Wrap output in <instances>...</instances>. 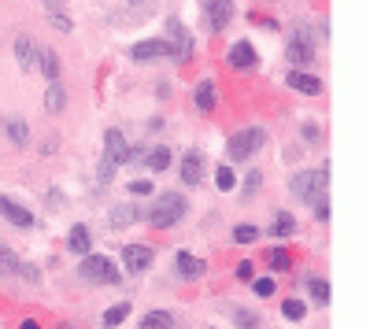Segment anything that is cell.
Instances as JSON below:
<instances>
[{
    "label": "cell",
    "instance_id": "obj_1",
    "mask_svg": "<svg viewBox=\"0 0 370 329\" xmlns=\"http://www.w3.org/2000/svg\"><path fill=\"white\" fill-rule=\"evenodd\" d=\"M326 167H318V171H300L289 178V192L296 196V200L303 204H318V200H326Z\"/></svg>",
    "mask_w": 370,
    "mask_h": 329
},
{
    "label": "cell",
    "instance_id": "obj_2",
    "mask_svg": "<svg viewBox=\"0 0 370 329\" xmlns=\"http://www.w3.org/2000/svg\"><path fill=\"white\" fill-rule=\"evenodd\" d=\"M185 219V196L182 192H159L156 196V207L149 211V222L156 229H167L174 222H182Z\"/></svg>",
    "mask_w": 370,
    "mask_h": 329
},
{
    "label": "cell",
    "instance_id": "obj_3",
    "mask_svg": "<svg viewBox=\"0 0 370 329\" xmlns=\"http://www.w3.org/2000/svg\"><path fill=\"white\" fill-rule=\"evenodd\" d=\"M78 274H82L86 282H93V285H119V277H122V270L108 255H93V252L82 255V267H78Z\"/></svg>",
    "mask_w": 370,
    "mask_h": 329
},
{
    "label": "cell",
    "instance_id": "obj_4",
    "mask_svg": "<svg viewBox=\"0 0 370 329\" xmlns=\"http://www.w3.org/2000/svg\"><path fill=\"white\" fill-rule=\"evenodd\" d=\"M267 144V134L260 126H248V129H241V134H233L230 137V144H226V152H230V159H248V156H255L260 148Z\"/></svg>",
    "mask_w": 370,
    "mask_h": 329
},
{
    "label": "cell",
    "instance_id": "obj_5",
    "mask_svg": "<svg viewBox=\"0 0 370 329\" xmlns=\"http://www.w3.org/2000/svg\"><path fill=\"white\" fill-rule=\"evenodd\" d=\"M285 59L293 63V67H308V63L315 59V45H311V37H308V26H296V34L289 37V48H285Z\"/></svg>",
    "mask_w": 370,
    "mask_h": 329
},
{
    "label": "cell",
    "instance_id": "obj_6",
    "mask_svg": "<svg viewBox=\"0 0 370 329\" xmlns=\"http://www.w3.org/2000/svg\"><path fill=\"white\" fill-rule=\"evenodd\" d=\"M200 8H204V19L212 34H222L233 19V0H200Z\"/></svg>",
    "mask_w": 370,
    "mask_h": 329
},
{
    "label": "cell",
    "instance_id": "obj_7",
    "mask_svg": "<svg viewBox=\"0 0 370 329\" xmlns=\"http://www.w3.org/2000/svg\"><path fill=\"white\" fill-rule=\"evenodd\" d=\"M130 59L134 63H156V59H174V52H170V41L152 37V41H137L130 48Z\"/></svg>",
    "mask_w": 370,
    "mask_h": 329
},
{
    "label": "cell",
    "instance_id": "obj_8",
    "mask_svg": "<svg viewBox=\"0 0 370 329\" xmlns=\"http://www.w3.org/2000/svg\"><path fill=\"white\" fill-rule=\"evenodd\" d=\"M167 34H170V52H174V59L178 63H185L189 59V34H185V26L178 23V19H167Z\"/></svg>",
    "mask_w": 370,
    "mask_h": 329
},
{
    "label": "cell",
    "instance_id": "obj_9",
    "mask_svg": "<svg viewBox=\"0 0 370 329\" xmlns=\"http://www.w3.org/2000/svg\"><path fill=\"white\" fill-rule=\"evenodd\" d=\"M226 63H230L233 71H252L260 59H255V48H252L248 41H237L230 52H226Z\"/></svg>",
    "mask_w": 370,
    "mask_h": 329
},
{
    "label": "cell",
    "instance_id": "obj_10",
    "mask_svg": "<svg viewBox=\"0 0 370 329\" xmlns=\"http://www.w3.org/2000/svg\"><path fill=\"white\" fill-rule=\"evenodd\" d=\"M0 215H4L11 226H19V229H30V226H34V215H30L23 204L8 200V196H0Z\"/></svg>",
    "mask_w": 370,
    "mask_h": 329
},
{
    "label": "cell",
    "instance_id": "obj_11",
    "mask_svg": "<svg viewBox=\"0 0 370 329\" xmlns=\"http://www.w3.org/2000/svg\"><path fill=\"white\" fill-rule=\"evenodd\" d=\"M122 262H126V270H149L152 267V248H144V244H126Z\"/></svg>",
    "mask_w": 370,
    "mask_h": 329
},
{
    "label": "cell",
    "instance_id": "obj_12",
    "mask_svg": "<svg viewBox=\"0 0 370 329\" xmlns=\"http://www.w3.org/2000/svg\"><path fill=\"white\" fill-rule=\"evenodd\" d=\"M15 59H19L23 71H30V67L37 63V45H34V37H30V34H19V37H15Z\"/></svg>",
    "mask_w": 370,
    "mask_h": 329
},
{
    "label": "cell",
    "instance_id": "obj_13",
    "mask_svg": "<svg viewBox=\"0 0 370 329\" xmlns=\"http://www.w3.org/2000/svg\"><path fill=\"white\" fill-rule=\"evenodd\" d=\"M178 277H185V282H197V277H204V270H207V262L204 259H197V255H189V252H178Z\"/></svg>",
    "mask_w": 370,
    "mask_h": 329
},
{
    "label": "cell",
    "instance_id": "obj_14",
    "mask_svg": "<svg viewBox=\"0 0 370 329\" xmlns=\"http://www.w3.org/2000/svg\"><path fill=\"white\" fill-rule=\"evenodd\" d=\"M200 178H204V156L200 152H185V159H182V182L185 185H200Z\"/></svg>",
    "mask_w": 370,
    "mask_h": 329
},
{
    "label": "cell",
    "instance_id": "obj_15",
    "mask_svg": "<svg viewBox=\"0 0 370 329\" xmlns=\"http://www.w3.org/2000/svg\"><path fill=\"white\" fill-rule=\"evenodd\" d=\"M289 89H296V93H303V96H318V93H323V81H318L315 74L293 71V74H289Z\"/></svg>",
    "mask_w": 370,
    "mask_h": 329
},
{
    "label": "cell",
    "instance_id": "obj_16",
    "mask_svg": "<svg viewBox=\"0 0 370 329\" xmlns=\"http://www.w3.org/2000/svg\"><path fill=\"white\" fill-rule=\"evenodd\" d=\"M104 156H111L115 163H126V156H130V148H126V137H122V129H108L104 134Z\"/></svg>",
    "mask_w": 370,
    "mask_h": 329
},
{
    "label": "cell",
    "instance_id": "obj_17",
    "mask_svg": "<svg viewBox=\"0 0 370 329\" xmlns=\"http://www.w3.org/2000/svg\"><path fill=\"white\" fill-rule=\"evenodd\" d=\"M89 244H93V237H89V226H71V233H67V248L74 252V255H86L89 252Z\"/></svg>",
    "mask_w": 370,
    "mask_h": 329
},
{
    "label": "cell",
    "instance_id": "obj_18",
    "mask_svg": "<svg viewBox=\"0 0 370 329\" xmlns=\"http://www.w3.org/2000/svg\"><path fill=\"white\" fill-rule=\"evenodd\" d=\"M296 233V219L289 215V211H278L274 222H270V237L274 241H285V237H293Z\"/></svg>",
    "mask_w": 370,
    "mask_h": 329
},
{
    "label": "cell",
    "instance_id": "obj_19",
    "mask_svg": "<svg viewBox=\"0 0 370 329\" xmlns=\"http://www.w3.org/2000/svg\"><path fill=\"white\" fill-rule=\"evenodd\" d=\"M45 108H48V115H59L63 108H67V89H63L59 81H52V86H48V93H45Z\"/></svg>",
    "mask_w": 370,
    "mask_h": 329
},
{
    "label": "cell",
    "instance_id": "obj_20",
    "mask_svg": "<svg viewBox=\"0 0 370 329\" xmlns=\"http://www.w3.org/2000/svg\"><path fill=\"white\" fill-rule=\"evenodd\" d=\"M215 104H219L215 81H200V86H197V108L200 111H215Z\"/></svg>",
    "mask_w": 370,
    "mask_h": 329
},
{
    "label": "cell",
    "instance_id": "obj_21",
    "mask_svg": "<svg viewBox=\"0 0 370 329\" xmlns=\"http://www.w3.org/2000/svg\"><path fill=\"white\" fill-rule=\"evenodd\" d=\"M8 137H11L15 148H26L30 144V126H26V119H19V115L8 119Z\"/></svg>",
    "mask_w": 370,
    "mask_h": 329
},
{
    "label": "cell",
    "instance_id": "obj_22",
    "mask_svg": "<svg viewBox=\"0 0 370 329\" xmlns=\"http://www.w3.org/2000/svg\"><path fill=\"white\" fill-rule=\"evenodd\" d=\"M126 318H130V304L122 300V304H115V307H108V311H104L100 325H104V329H115V325H122Z\"/></svg>",
    "mask_w": 370,
    "mask_h": 329
},
{
    "label": "cell",
    "instance_id": "obj_23",
    "mask_svg": "<svg viewBox=\"0 0 370 329\" xmlns=\"http://www.w3.org/2000/svg\"><path fill=\"white\" fill-rule=\"evenodd\" d=\"M37 56H41V74H45L48 81H56V78H59V56L52 52V48H41Z\"/></svg>",
    "mask_w": 370,
    "mask_h": 329
},
{
    "label": "cell",
    "instance_id": "obj_24",
    "mask_svg": "<svg viewBox=\"0 0 370 329\" xmlns=\"http://www.w3.org/2000/svg\"><path fill=\"white\" fill-rule=\"evenodd\" d=\"M141 329H174V318L167 311H149V315L141 318Z\"/></svg>",
    "mask_w": 370,
    "mask_h": 329
},
{
    "label": "cell",
    "instance_id": "obj_25",
    "mask_svg": "<svg viewBox=\"0 0 370 329\" xmlns=\"http://www.w3.org/2000/svg\"><path fill=\"white\" fill-rule=\"evenodd\" d=\"M108 222L115 226V229H122V226H130V222H137V207H111V215H108Z\"/></svg>",
    "mask_w": 370,
    "mask_h": 329
},
{
    "label": "cell",
    "instance_id": "obj_26",
    "mask_svg": "<svg viewBox=\"0 0 370 329\" xmlns=\"http://www.w3.org/2000/svg\"><path fill=\"white\" fill-rule=\"evenodd\" d=\"M167 163H170V152H167V148H152V152L149 156H144V167H149V171H167Z\"/></svg>",
    "mask_w": 370,
    "mask_h": 329
},
{
    "label": "cell",
    "instance_id": "obj_27",
    "mask_svg": "<svg viewBox=\"0 0 370 329\" xmlns=\"http://www.w3.org/2000/svg\"><path fill=\"white\" fill-rule=\"evenodd\" d=\"M8 274H19V259H15L8 244H0V277H8Z\"/></svg>",
    "mask_w": 370,
    "mask_h": 329
},
{
    "label": "cell",
    "instance_id": "obj_28",
    "mask_svg": "<svg viewBox=\"0 0 370 329\" xmlns=\"http://www.w3.org/2000/svg\"><path fill=\"white\" fill-rule=\"evenodd\" d=\"M267 262H270V270H274V274H282V270L293 267V259H289L285 248H270V252H267Z\"/></svg>",
    "mask_w": 370,
    "mask_h": 329
},
{
    "label": "cell",
    "instance_id": "obj_29",
    "mask_svg": "<svg viewBox=\"0 0 370 329\" xmlns=\"http://www.w3.org/2000/svg\"><path fill=\"white\" fill-rule=\"evenodd\" d=\"M233 325H237V329H260V315H255V311L237 307V311H233Z\"/></svg>",
    "mask_w": 370,
    "mask_h": 329
},
{
    "label": "cell",
    "instance_id": "obj_30",
    "mask_svg": "<svg viewBox=\"0 0 370 329\" xmlns=\"http://www.w3.org/2000/svg\"><path fill=\"white\" fill-rule=\"evenodd\" d=\"M308 292L315 296V304H323V307L330 304V285L323 282V277H308Z\"/></svg>",
    "mask_w": 370,
    "mask_h": 329
},
{
    "label": "cell",
    "instance_id": "obj_31",
    "mask_svg": "<svg viewBox=\"0 0 370 329\" xmlns=\"http://www.w3.org/2000/svg\"><path fill=\"white\" fill-rule=\"evenodd\" d=\"M255 237H260V229H255L252 222H241V226H233V241H237V244H252Z\"/></svg>",
    "mask_w": 370,
    "mask_h": 329
},
{
    "label": "cell",
    "instance_id": "obj_32",
    "mask_svg": "<svg viewBox=\"0 0 370 329\" xmlns=\"http://www.w3.org/2000/svg\"><path fill=\"white\" fill-rule=\"evenodd\" d=\"M282 315H285L289 322H300L303 315H308V307H303V300H285V304H282Z\"/></svg>",
    "mask_w": 370,
    "mask_h": 329
},
{
    "label": "cell",
    "instance_id": "obj_33",
    "mask_svg": "<svg viewBox=\"0 0 370 329\" xmlns=\"http://www.w3.org/2000/svg\"><path fill=\"white\" fill-rule=\"evenodd\" d=\"M215 185H219L222 192H230V189L237 185V178H233V171H230V167H219V171H215Z\"/></svg>",
    "mask_w": 370,
    "mask_h": 329
},
{
    "label": "cell",
    "instance_id": "obj_34",
    "mask_svg": "<svg viewBox=\"0 0 370 329\" xmlns=\"http://www.w3.org/2000/svg\"><path fill=\"white\" fill-rule=\"evenodd\" d=\"M115 167H119V163L111 159V156H104V159H100V171H96V182L108 185V182H111V174H115Z\"/></svg>",
    "mask_w": 370,
    "mask_h": 329
},
{
    "label": "cell",
    "instance_id": "obj_35",
    "mask_svg": "<svg viewBox=\"0 0 370 329\" xmlns=\"http://www.w3.org/2000/svg\"><path fill=\"white\" fill-rule=\"evenodd\" d=\"M245 178H248V182H245V189H241V192H245V196H255V192H260V185H263V174L252 171V174H245Z\"/></svg>",
    "mask_w": 370,
    "mask_h": 329
},
{
    "label": "cell",
    "instance_id": "obj_36",
    "mask_svg": "<svg viewBox=\"0 0 370 329\" xmlns=\"http://www.w3.org/2000/svg\"><path fill=\"white\" fill-rule=\"evenodd\" d=\"M252 289H255V296H270L274 292V277H260V282H252Z\"/></svg>",
    "mask_w": 370,
    "mask_h": 329
},
{
    "label": "cell",
    "instance_id": "obj_37",
    "mask_svg": "<svg viewBox=\"0 0 370 329\" xmlns=\"http://www.w3.org/2000/svg\"><path fill=\"white\" fill-rule=\"evenodd\" d=\"M19 270H23L26 282H41V270L34 267V262H19Z\"/></svg>",
    "mask_w": 370,
    "mask_h": 329
},
{
    "label": "cell",
    "instance_id": "obj_38",
    "mask_svg": "<svg viewBox=\"0 0 370 329\" xmlns=\"http://www.w3.org/2000/svg\"><path fill=\"white\" fill-rule=\"evenodd\" d=\"M252 262H237V282H252Z\"/></svg>",
    "mask_w": 370,
    "mask_h": 329
},
{
    "label": "cell",
    "instance_id": "obj_39",
    "mask_svg": "<svg viewBox=\"0 0 370 329\" xmlns=\"http://www.w3.org/2000/svg\"><path fill=\"white\" fill-rule=\"evenodd\" d=\"M130 192H134V196H149V192H152V182H134Z\"/></svg>",
    "mask_w": 370,
    "mask_h": 329
},
{
    "label": "cell",
    "instance_id": "obj_40",
    "mask_svg": "<svg viewBox=\"0 0 370 329\" xmlns=\"http://www.w3.org/2000/svg\"><path fill=\"white\" fill-rule=\"evenodd\" d=\"M315 215H318V222H326V219H330V204L318 200V204H315Z\"/></svg>",
    "mask_w": 370,
    "mask_h": 329
},
{
    "label": "cell",
    "instance_id": "obj_41",
    "mask_svg": "<svg viewBox=\"0 0 370 329\" xmlns=\"http://www.w3.org/2000/svg\"><path fill=\"white\" fill-rule=\"evenodd\" d=\"M52 23L63 30V34H67V30H71V19H67V15H52Z\"/></svg>",
    "mask_w": 370,
    "mask_h": 329
},
{
    "label": "cell",
    "instance_id": "obj_42",
    "mask_svg": "<svg viewBox=\"0 0 370 329\" xmlns=\"http://www.w3.org/2000/svg\"><path fill=\"white\" fill-rule=\"evenodd\" d=\"M300 134H303V137H308V141H318V129H315V126H303V129H300Z\"/></svg>",
    "mask_w": 370,
    "mask_h": 329
},
{
    "label": "cell",
    "instance_id": "obj_43",
    "mask_svg": "<svg viewBox=\"0 0 370 329\" xmlns=\"http://www.w3.org/2000/svg\"><path fill=\"white\" fill-rule=\"evenodd\" d=\"M19 329H41V325H37L34 318H26V322H19Z\"/></svg>",
    "mask_w": 370,
    "mask_h": 329
},
{
    "label": "cell",
    "instance_id": "obj_44",
    "mask_svg": "<svg viewBox=\"0 0 370 329\" xmlns=\"http://www.w3.org/2000/svg\"><path fill=\"white\" fill-rule=\"evenodd\" d=\"M45 8H52V11H56V8H59V0H45Z\"/></svg>",
    "mask_w": 370,
    "mask_h": 329
},
{
    "label": "cell",
    "instance_id": "obj_45",
    "mask_svg": "<svg viewBox=\"0 0 370 329\" xmlns=\"http://www.w3.org/2000/svg\"><path fill=\"white\" fill-rule=\"evenodd\" d=\"M59 329H78V325H59Z\"/></svg>",
    "mask_w": 370,
    "mask_h": 329
},
{
    "label": "cell",
    "instance_id": "obj_46",
    "mask_svg": "<svg viewBox=\"0 0 370 329\" xmlns=\"http://www.w3.org/2000/svg\"><path fill=\"white\" fill-rule=\"evenodd\" d=\"M0 119H4V115H0ZM0 126H4V122H0Z\"/></svg>",
    "mask_w": 370,
    "mask_h": 329
},
{
    "label": "cell",
    "instance_id": "obj_47",
    "mask_svg": "<svg viewBox=\"0 0 370 329\" xmlns=\"http://www.w3.org/2000/svg\"><path fill=\"white\" fill-rule=\"evenodd\" d=\"M134 4H137V0H134Z\"/></svg>",
    "mask_w": 370,
    "mask_h": 329
}]
</instances>
